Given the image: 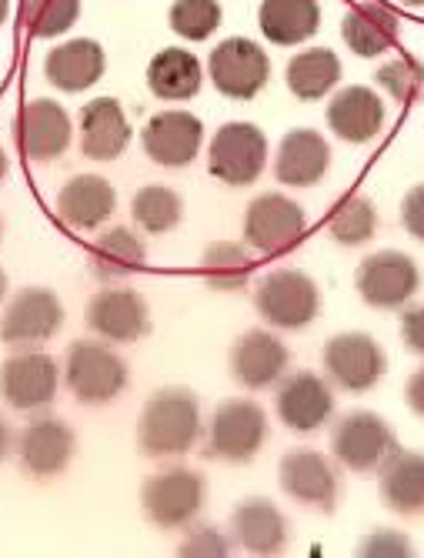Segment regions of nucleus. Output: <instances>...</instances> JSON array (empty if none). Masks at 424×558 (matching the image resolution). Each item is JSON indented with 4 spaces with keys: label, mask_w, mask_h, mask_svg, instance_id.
<instances>
[{
    "label": "nucleus",
    "mask_w": 424,
    "mask_h": 558,
    "mask_svg": "<svg viewBox=\"0 0 424 558\" xmlns=\"http://www.w3.org/2000/svg\"><path fill=\"white\" fill-rule=\"evenodd\" d=\"M8 451H11V425L4 415H0V462L8 459Z\"/></svg>",
    "instance_id": "nucleus-44"
},
{
    "label": "nucleus",
    "mask_w": 424,
    "mask_h": 558,
    "mask_svg": "<svg viewBox=\"0 0 424 558\" xmlns=\"http://www.w3.org/2000/svg\"><path fill=\"white\" fill-rule=\"evenodd\" d=\"M64 381L81 404H111L128 388V362L108 341L77 338L64 359Z\"/></svg>",
    "instance_id": "nucleus-4"
},
{
    "label": "nucleus",
    "mask_w": 424,
    "mask_h": 558,
    "mask_svg": "<svg viewBox=\"0 0 424 558\" xmlns=\"http://www.w3.org/2000/svg\"><path fill=\"white\" fill-rule=\"evenodd\" d=\"M401 34V21L388 4H378V0H364V4H354L344 21H341V40L348 44L351 54L358 58H381L398 44Z\"/></svg>",
    "instance_id": "nucleus-27"
},
{
    "label": "nucleus",
    "mask_w": 424,
    "mask_h": 558,
    "mask_svg": "<svg viewBox=\"0 0 424 558\" xmlns=\"http://www.w3.org/2000/svg\"><path fill=\"white\" fill-rule=\"evenodd\" d=\"M0 234H4V221H0Z\"/></svg>",
    "instance_id": "nucleus-49"
},
{
    "label": "nucleus",
    "mask_w": 424,
    "mask_h": 558,
    "mask_svg": "<svg viewBox=\"0 0 424 558\" xmlns=\"http://www.w3.org/2000/svg\"><path fill=\"white\" fill-rule=\"evenodd\" d=\"M87 328L108 344H134L150 331L147 301L134 288H104L87 301Z\"/></svg>",
    "instance_id": "nucleus-16"
},
{
    "label": "nucleus",
    "mask_w": 424,
    "mask_h": 558,
    "mask_svg": "<svg viewBox=\"0 0 424 558\" xmlns=\"http://www.w3.org/2000/svg\"><path fill=\"white\" fill-rule=\"evenodd\" d=\"M268 412L257 401L247 398H228L221 401L207 425V459H218L228 465H247L254 462L261 448L268 445Z\"/></svg>",
    "instance_id": "nucleus-2"
},
{
    "label": "nucleus",
    "mask_w": 424,
    "mask_h": 558,
    "mask_svg": "<svg viewBox=\"0 0 424 558\" xmlns=\"http://www.w3.org/2000/svg\"><path fill=\"white\" fill-rule=\"evenodd\" d=\"M395 451H398L395 428L375 412H364V409L348 412L331 428V454L348 472H358V475L378 472Z\"/></svg>",
    "instance_id": "nucleus-7"
},
{
    "label": "nucleus",
    "mask_w": 424,
    "mask_h": 558,
    "mask_svg": "<svg viewBox=\"0 0 424 558\" xmlns=\"http://www.w3.org/2000/svg\"><path fill=\"white\" fill-rule=\"evenodd\" d=\"M4 174H8V155L0 150V181H4Z\"/></svg>",
    "instance_id": "nucleus-47"
},
{
    "label": "nucleus",
    "mask_w": 424,
    "mask_h": 558,
    "mask_svg": "<svg viewBox=\"0 0 424 558\" xmlns=\"http://www.w3.org/2000/svg\"><path fill=\"white\" fill-rule=\"evenodd\" d=\"M61 328L64 304L50 288H21L0 315V341L11 348H40Z\"/></svg>",
    "instance_id": "nucleus-12"
},
{
    "label": "nucleus",
    "mask_w": 424,
    "mask_h": 558,
    "mask_svg": "<svg viewBox=\"0 0 424 558\" xmlns=\"http://www.w3.org/2000/svg\"><path fill=\"white\" fill-rule=\"evenodd\" d=\"M184 201L168 184H144L131 201V218L147 234H168L181 225Z\"/></svg>",
    "instance_id": "nucleus-34"
},
{
    "label": "nucleus",
    "mask_w": 424,
    "mask_h": 558,
    "mask_svg": "<svg viewBox=\"0 0 424 558\" xmlns=\"http://www.w3.org/2000/svg\"><path fill=\"white\" fill-rule=\"evenodd\" d=\"M254 308L281 331H304L322 315V288L298 268H275L254 284Z\"/></svg>",
    "instance_id": "nucleus-3"
},
{
    "label": "nucleus",
    "mask_w": 424,
    "mask_h": 558,
    "mask_svg": "<svg viewBox=\"0 0 424 558\" xmlns=\"http://www.w3.org/2000/svg\"><path fill=\"white\" fill-rule=\"evenodd\" d=\"M207 498V482L201 472L174 465L150 475L141 485V509L144 519L157 529H187Z\"/></svg>",
    "instance_id": "nucleus-5"
},
{
    "label": "nucleus",
    "mask_w": 424,
    "mask_h": 558,
    "mask_svg": "<svg viewBox=\"0 0 424 558\" xmlns=\"http://www.w3.org/2000/svg\"><path fill=\"white\" fill-rule=\"evenodd\" d=\"M74 124L50 97H34L17 114V144L31 161H54L71 147Z\"/></svg>",
    "instance_id": "nucleus-19"
},
{
    "label": "nucleus",
    "mask_w": 424,
    "mask_h": 558,
    "mask_svg": "<svg viewBox=\"0 0 424 558\" xmlns=\"http://www.w3.org/2000/svg\"><path fill=\"white\" fill-rule=\"evenodd\" d=\"M58 388H61V368L47 351L17 348L0 365V398L14 412H44L58 398Z\"/></svg>",
    "instance_id": "nucleus-11"
},
{
    "label": "nucleus",
    "mask_w": 424,
    "mask_h": 558,
    "mask_svg": "<svg viewBox=\"0 0 424 558\" xmlns=\"http://www.w3.org/2000/svg\"><path fill=\"white\" fill-rule=\"evenodd\" d=\"M201 401L191 388H157L137 418V448L147 459H174L187 454L201 438Z\"/></svg>",
    "instance_id": "nucleus-1"
},
{
    "label": "nucleus",
    "mask_w": 424,
    "mask_h": 558,
    "mask_svg": "<svg viewBox=\"0 0 424 558\" xmlns=\"http://www.w3.org/2000/svg\"><path fill=\"white\" fill-rule=\"evenodd\" d=\"M204 84V68L187 47L157 50L147 64V87L161 100H191Z\"/></svg>",
    "instance_id": "nucleus-30"
},
{
    "label": "nucleus",
    "mask_w": 424,
    "mask_h": 558,
    "mask_svg": "<svg viewBox=\"0 0 424 558\" xmlns=\"http://www.w3.org/2000/svg\"><path fill=\"white\" fill-rule=\"evenodd\" d=\"M358 555H364V558H401V555H414V545L398 529H375L358 545Z\"/></svg>",
    "instance_id": "nucleus-40"
},
{
    "label": "nucleus",
    "mask_w": 424,
    "mask_h": 558,
    "mask_svg": "<svg viewBox=\"0 0 424 558\" xmlns=\"http://www.w3.org/2000/svg\"><path fill=\"white\" fill-rule=\"evenodd\" d=\"M257 27L278 47L304 44L322 27V4L317 0H261Z\"/></svg>",
    "instance_id": "nucleus-29"
},
{
    "label": "nucleus",
    "mask_w": 424,
    "mask_h": 558,
    "mask_svg": "<svg viewBox=\"0 0 424 558\" xmlns=\"http://www.w3.org/2000/svg\"><path fill=\"white\" fill-rule=\"evenodd\" d=\"M328 234L344 244V247H358L367 244L371 238L378 234V208L375 201L364 194H348L341 197L338 205L328 215Z\"/></svg>",
    "instance_id": "nucleus-35"
},
{
    "label": "nucleus",
    "mask_w": 424,
    "mask_h": 558,
    "mask_svg": "<svg viewBox=\"0 0 424 558\" xmlns=\"http://www.w3.org/2000/svg\"><path fill=\"white\" fill-rule=\"evenodd\" d=\"M288 90L298 100H322L341 81V61L331 47H307L294 54L284 68Z\"/></svg>",
    "instance_id": "nucleus-32"
},
{
    "label": "nucleus",
    "mask_w": 424,
    "mask_h": 558,
    "mask_svg": "<svg viewBox=\"0 0 424 558\" xmlns=\"http://www.w3.org/2000/svg\"><path fill=\"white\" fill-rule=\"evenodd\" d=\"M361 301L375 312H401L421 288V268L411 255L395 247L367 255L354 271Z\"/></svg>",
    "instance_id": "nucleus-8"
},
{
    "label": "nucleus",
    "mask_w": 424,
    "mask_h": 558,
    "mask_svg": "<svg viewBox=\"0 0 424 558\" xmlns=\"http://www.w3.org/2000/svg\"><path fill=\"white\" fill-rule=\"evenodd\" d=\"M118 208V191L100 174H77L58 194V218L74 231H94Z\"/></svg>",
    "instance_id": "nucleus-25"
},
{
    "label": "nucleus",
    "mask_w": 424,
    "mask_h": 558,
    "mask_svg": "<svg viewBox=\"0 0 424 558\" xmlns=\"http://www.w3.org/2000/svg\"><path fill=\"white\" fill-rule=\"evenodd\" d=\"M304 208L281 191L257 194L244 211V241L257 255H284L304 241Z\"/></svg>",
    "instance_id": "nucleus-10"
},
{
    "label": "nucleus",
    "mask_w": 424,
    "mask_h": 558,
    "mask_svg": "<svg viewBox=\"0 0 424 558\" xmlns=\"http://www.w3.org/2000/svg\"><path fill=\"white\" fill-rule=\"evenodd\" d=\"M278 482H281V492L294 498L298 505H307V509H317V512H335L341 482H338L335 465L322 451H314V448L284 451L278 465Z\"/></svg>",
    "instance_id": "nucleus-14"
},
{
    "label": "nucleus",
    "mask_w": 424,
    "mask_h": 558,
    "mask_svg": "<svg viewBox=\"0 0 424 558\" xmlns=\"http://www.w3.org/2000/svg\"><path fill=\"white\" fill-rule=\"evenodd\" d=\"M104 68H108L104 47L90 37L64 40L44 58V77L64 94H81L94 87L104 77Z\"/></svg>",
    "instance_id": "nucleus-26"
},
{
    "label": "nucleus",
    "mask_w": 424,
    "mask_h": 558,
    "mask_svg": "<svg viewBox=\"0 0 424 558\" xmlns=\"http://www.w3.org/2000/svg\"><path fill=\"white\" fill-rule=\"evenodd\" d=\"M401 341L411 354H424V304H404Z\"/></svg>",
    "instance_id": "nucleus-42"
},
{
    "label": "nucleus",
    "mask_w": 424,
    "mask_h": 558,
    "mask_svg": "<svg viewBox=\"0 0 424 558\" xmlns=\"http://www.w3.org/2000/svg\"><path fill=\"white\" fill-rule=\"evenodd\" d=\"M401 4H408V8H424V0H401Z\"/></svg>",
    "instance_id": "nucleus-48"
},
{
    "label": "nucleus",
    "mask_w": 424,
    "mask_h": 558,
    "mask_svg": "<svg viewBox=\"0 0 424 558\" xmlns=\"http://www.w3.org/2000/svg\"><path fill=\"white\" fill-rule=\"evenodd\" d=\"M228 551H231V542L215 525H194V529H187L184 542L178 545V555H187V558H225Z\"/></svg>",
    "instance_id": "nucleus-39"
},
{
    "label": "nucleus",
    "mask_w": 424,
    "mask_h": 558,
    "mask_svg": "<svg viewBox=\"0 0 424 558\" xmlns=\"http://www.w3.org/2000/svg\"><path fill=\"white\" fill-rule=\"evenodd\" d=\"M144 262H147V247H144L141 234H134L124 225L108 228L90 244V275L97 281H121L128 275L141 271Z\"/></svg>",
    "instance_id": "nucleus-31"
},
{
    "label": "nucleus",
    "mask_w": 424,
    "mask_h": 558,
    "mask_svg": "<svg viewBox=\"0 0 424 558\" xmlns=\"http://www.w3.org/2000/svg\"><path fill=\"white\" fill-rule=\"evenodd\" d=\"M275 409L278 418L301 435H311L317 428H325L335 415V391L328 385V378H322L317 372H288L278 381V395H275Z\"/></svg>",
    "instance_id": "nucleus-15"
},
{
    "label": "nucleus",
    "mask_w": 424,
    "mask_h": 558,
    "mask_svg": "<svg viewBox=\"0 0 424 558\" xmlns=\"http://www.w3.org/2000/svg\"><path fill=\"white\" fill-rule=\"evenodd\" d=\"M331 168V147L314 128H294L281 137L275 178L284 187H314Z\"/></svg>",
    "instance_id": "nucleus-23"
},
{
    "label": "nucleus",
    "mask_w": 424,
    "mask_h": 558,
    "mask_svg": "<svg viewBox=\"0 0 424 558\" xmlns=\"http://www.w3.org/2000/svg\"><path fill=\"white\" fill-rule=\"evenodd\" d=\"M8 17H11V0H0V27H4Z\"/></svg>",
    "instance_id": "nucleus-45"
},
{
    "label": "nucleus",
    "mask_w": 424,
    "mask_h": 558,
    "mask_svg": "<svg viewBox=\"0 0 424 558\" xmlns=\"http://www.w3.org/2000/svg\"><path fill=\"white\" fill-rule=\"evenodd\" d=\"M207 74L231 100H251L271 77V58L251 37H228L207 58Z\"/></svg>",
    "instance_id": "nucleus-13"
},
{
    "label": "nucleus",
    "mask_w": 424,
    "mask_h": 558,
    "mask_svg": "<svg viewBox=\"0 0 424 558\" xmlns=\"http://www.w3.org/2000/svg\"><path fill=\"white\" fill-rule=\"evenodd\" d=\"M131 144V124L114 97H94L81 108V150L90 161H118Z\"/></svg>",
    "instance_id": "nucleus-24"
},
{
    "label": "nucleus",
    "mask_w": 424,
    "mask_h": 558,
    "mask_svg": "<svg viewBox=\"0 0 424 558\" xmlns=\"http://www.w3.org/2000/svg\"><path fill=\"white\" fill-rule=\"evenodd\" d=\"M231 535L251 555H281L291 542V525L271 498H241L231 512Z\"/></svg>",
    "instance_id": "nucleus-21"
},
{
    "label": "nucleus",
    "mask_w": 424,
    "mask_h": 558,
    "mask_svg": "<svg viewBox=\"0 0 424 558\" xmlns=\"http://www.w3.org/2000/svg\"><path fill=\"white\" fill-rule=\"evenodd\" d=\"M74 448H77V438H74V428L64 418L37 415L24 428V435L17 441V459H21V469L27 475L54 478L71 465Z\"/></svg>",
    "instance_id": "nucleus-18"
},
{
    "label": "nucleus",
    "mask_w": 424,
    "mask_h": 558,
    "mask_svg": "<svg viewBox=\"0 0 424 558\" xmlns=\"http://www.w3.org/2000/svg\"><path fill=\"white\" fill-rule=\"evenodd\" d=\"M385 118H388L385 100L375 94V87L364 84H348L328 105V128L348 144L375 141L385 128Z\"/></svg>",
    "instance_id": "nucleus-22"
},
{
    "label": "nucleus",
    "mask_w": 424,
    "mask_h": 558,
    "mask_svg": "<svg viewBox=\"0 0 424 558\" xmlns=\"http://www.w3.org/2000/svg\"><path fill=\"white\" fill-rule=\"evenodd\" d=\"M322 365L331 385L351 395H364L375 388L388 372V354L381 341L367 331H341L328 338L322 351Z\"/></svg>",
    "instance_id": "nucleus-9"
},
{
    "label": "nucleus",
    "mask_w": 424,
    "mask_h": 558,
    "mask_svg": "<svg viewBox=\"0 0 424 558\" xmlns=\"http://www.w3.org/2000/svg\"><path fill=\"white\" fill-rule=\"evenodd\" d=\"M375 84L385 94H391L398 105H414L424 90V61L411 54H398L375 71Z\"/></svg>",
    "instance_id": "nucleus-37"
},
{
    "label": "nucleus",
    "mask_w": 424,
    "mask_h": 558,
    "mask_svg": "<svg viewBox=\"0 0 424 558\" xmlns=\"http://www.w3.org/2000/svg\"><path fill=\"white\" fill-rule=\"evenodd\" d=\"M268 168V137L251 121H228L215 131L207 171L228 187H247Z\"/></svg>",
    "instance_id": "nucleus-6"
},
{
    "label": "nucleus",
    "mask_w": 424,
    "mask_h": 558,
    "mask_svg": "<svg viewBox=\"0 0 424 558\" xmlns=\"http://www.w3.org/2000/svg\"><path fill=\"white\" fill-rule=\"evenodd\" d=\"M404 401H408V409H411L414 415L424 418V365L411 372V378H408V385H404Z\"/></svg>",
    "instance_id": "nucleus-43"
},
{
    "label": "nucleus",
    "mask_w": 424,
    "mask_h": 558,
    "mask_svg": "<svg viewBox=\"0 0 424 558\" xmlns=\"http://www.w3.org/2000/svg\"><path fill=\"white\" fill-rule=\"evenodd\" d=\"M201 275L215 291H241L254 275V258L238 241H215L201 258Z\"/></svg>",
    "instance_id": "nucleus-33"
},
{
    "label": "nucleus",
    "mask_w": 424,
    "mask_h": 558,
    "mask_svg": "<svg viewBox=\"0 0 424 558\" xmlns=\"http://www.w3.org/2000/svg\"><path fill=\"white\" fill-rule=\"evenodd\" d=\"M378 492L395 515L401 519L424 515V451L398 448L378 469Z\"/></svg>",
    "instance_id": "nucleus-28"
},
{
    "label": "nucleus",
    "mask_w": 424,
    "mask_h": 558,
    "mask_svg": "<svg viewBox=\"0 0 424 558\" xmlns=\"http://www.w3.org/2000/svg\"><path fill=\"white\" fill-rule=\"evenodd\" d=\"M81 17V0H24V21L34 37H61Z\"/></svg>",
    "instance_id": "nucleus-38"
},
{
    "label": "nucleus",
    "mask_w": 424,
    "mask_h": 558,
    "mask_svg": "<svg viewBox=\"0 0 424 558\" xmlns=\"http://www.w3.org/2000/svg\"><path fill=\"white\" fill-rule=\"evenodd\" d=\"M401 225L414 241L424 244V184H414L401 197Z\"/></svg>",
    "instance_id": "nucleus-41"
},
{
    "label": "nucleus",
    "mask_w": 424,
    "mask_h": 558,
    "mask_svg": "<svg viewBox=\"0 0 424 558\" xmlns=\"http://www.w3.org/2000/svg\"><path fill=\"white\" fill-rule=\"evenodd\" d=\"M228 365H231V378L241 388L264 391L288 375L291 354H288L284 341L278 335H271L268 328H251L231 344Z\"/></svg>",
    "instance_id": "nucleus-17"
},
{
    "label": "nucleus",
    "mask_w": 424,
    "mask_h": 558,
    "mask_svg": "<svg viewBox=\"0 0 424 558\" xmlns=\"http://www.w3.org/2000/svg\"><path fill=\"white\" fill-rule=\"evenodd\" d=\"M201 141H204V124H201V118H194L187 111H161V114H154L141 131L144 155L161 168L191 165L201 150Z\"/></svg>",
    "instance_id": "nucleus-20"
},
{
    "label": "nucleus",
    "mask_w": 424,
    "mask_h": 558,
    "mask_svg": "<svg viewBox=\"0 0 424 558\" xmlns=\"http://www.w3.org/2000/svg\"><path fill=\"white\" fill-rule=\"evenodd\" d=\"M8 298V275H4V268H0V301Z\"/></svg>",
    "instance_id": "nucleus-46"
},
{
    "label": "nucleus",
    "mask_w": 424,
    "mask_h": 558,
    "mask_svg": "<svg viewBox=\"0 0 424 558\" xmlns=\"http://www.w3.org/2000/svg\"><path fill=\"white\" fill-rule=\"evenodd\" d=\"M168 24L184 40H207L221 27V4L218 0H174Z\"/></svg>",
    "instance_id": "nucleus-36"
}]
</instances>
